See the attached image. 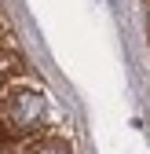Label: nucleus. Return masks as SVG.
Instances as JSON below:
<instances>
[{
    "label": "nucleus",
    "instance_id": "1",
    "mask_svg": "<svg viewBox=\"0 0 150 154\" xmlns=\"http://www.w3.org/2000/svg\"><path fill=\"white\" fill-rule=\"evenodd\" d=\"M8 125L15 132H33L37 125L44 121V114H48V103H44V95L37 92V88H15L8 95Z\"/></svg>",
    "mask_w": 150,
    "mask_h": 154
},
{
    "label": "nucleus",
    "instance_id": "2",
    "mask_svg": "<svg viewBox=\"0 0 150 154\" xmlns=\"http://www.w3.org/2000/svg\"><path fill=\"white\" fill-rule=\"evenodd\" d=\"M29 154H70V147L62 140H44V143H37Z\"/></svg>",
    "mask_w": 150,
    "mask_h": 154
}]
</instances>
